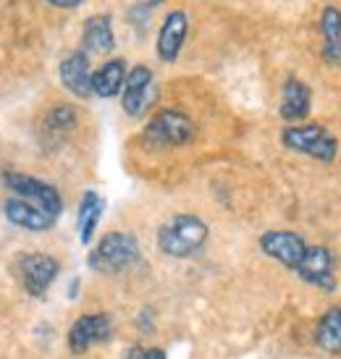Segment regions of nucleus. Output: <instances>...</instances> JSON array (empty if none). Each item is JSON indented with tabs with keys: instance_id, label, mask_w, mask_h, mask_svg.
I'll list each match as a JSON object with an SVG mask.
<instances>
[{
	"instance_id": "1a4fd4ad",
	"label": "nucleus",
	"mask_w": 341,
	"mask_h": 359,
	"mask_svg": "<svg viewBox=\"0 0 341 359\" xmlns=\"http://www.w3.org/2000/svg\"><path fill=\"white\" fill-rule=\"evenodd\" d=\"M297 276L310 286H318L323 291L336 289V259L333 252L326 247H307L302 262L297 265Z\"/></svg>"
},
{
	"instance_id": "9b49d317",
	"label": "nucleus",
	"mask_w": 341,
	"mask_h": 359,
	"mask_svg": "<svg viewBox=\"0 0 341 359\" xmlns=\"http://www.w3.org/2000/svg\"><path fill=\"white\" fill-rule=\"evenodd\" d=\"M260 250L262 255L281 262L283 268L297 270V265H300L305 252H307V244L294 231H268V233L260 236Z\"/></svg>"
},
{
	"instance_id": "39448f33",
	"label": "nucleus",
	"mask_w": 341,
	"mask_h": 359,
	"mask_svg": "<svg viewBox=\"0 0 341 359\" xmlns=\"http://www.w3.org/2000/svg\"><path fill=\"white\" fill-rule=\"evenodd\" d=\"M3 184H6L16 197L42 208L55 220L60 218L63 200H60L58 189H55L53 184H48V181H42V179H34V176H27V173H16V170H6V173H3Z\"/></svg>"
},
{
	"instance_id": "f3484780",
	"label": "nucleus",
	"mask_w": 341,
	"mask_h": 359,
	"mask_svg": "<svg viewBox=\"0 0 341 359\" xmlns=\"http://www.w3.org/2000/svg\"><path fill=\"white\" fill-rule=\"evenodd\" d=\"M323 58L328 66H341V11L328 6L321 16Z\"/></svg>"
},
{
	"instance_id": "aec40b11",
	"label": "nucleus",
	"mask_w": 341,
	"mask_h": 359,
	"mask_svg": "<svg viewBox=\"0 0 341 359\" xmlns=\"http://www.w3.org/2000/svg\"><path fill=\"white\" fill-rule=\"evenodd\" d=\"M76 126V110L71 105H55L48 110V116L42 121V129L53 134V137H66Z\"/></svg>"
},
{
	"instance_id": "f8f14e48",
	"label": "nucleus",
	"mask_w": 341,
	"mask_h": 359,
	"mask_svg": "<svg viewBox=\"0 0 341 359\" xmlns=\"http://www.w3.org/2000/svg\"><path fill=\"white\" fill-rule=\"evenodd\" d=\"M58 76L63 90L71 92L74 97L87 100L92 97V69H90V55L84 50H74L71 55L60 60Z\"/></svg>"
},
{
	"instance_id": "5701e85b",
	"label": "nucleus",
	"mask_w": 341,
	"mask_h": 359,
	"mask_svg": "<svg viewBox=\"0 0 341 359\" xmlns=\"http://www.w3.org/2000/svg\"><path fill=\"white\" fill-rule=\"evenodd\" d=\"M152 318H155V315H152L150 309H145V312L140 315V328H142V333H152Z\"/></svg>"
},
{
	"instance_id": "423d86ee",
	"label": "nucleus",
	"mask_w": 341,
	"mask_h": 359,
	"mask_svg": "<svg viewBox=\"0 0 341 359\" xmlns=\"http://www.w3.org/2000/svg\"><path fill=\"white\" fill-rule=\"evenodd\" d=\"M158 97V87H155V76L147 66H134V69L126 74V81H123V90H121V108L126 116L131 118H142L150 105Z\"/></svg>"
},
{
	"instance_id": "0eeeda50",
	"label": "nucleus",
	"mask_w": 341,
	"mask_h": 359,
	"mask_svg": "<svg viewBox=\"0 0 341 359\" xmlns=\"http://www.w3.org/2000/svg\"><path fill=\"white\" fill-rule=\"evenodd\" d=\"M113 339V318L108 312H92L81 315L69 328V349L74 354H84L98 344Z\"/></svg>"
},
{
	"instance_id": "dca6fc26",
	"label": "nucleus",
	"mask_w": 341,
	"mask_h": 359,
	"mask_svg": "<svg viewBox=\"0 0 341 359\" xmlns=\"http://www.w3.org/2000/svg\"><path fill=\"white\" fill-rule=\"evenodd\" d=\"M312 108V92L307 90V84L300 79H286L283 84V92H281V113L283 121H302L307 118V113Z\"/></svg>"
},
{
	"instance_id": "4468645a",
	"label": "nucleus",
	"mask_w": 341,
	"mask_h": 359,
	"mask_svg": "<svg viewBox=\"0 0 341 359\" xmlns=\"http://www.w3.org/2000/svg\"><path fill=\"white\" fill-rule=\"evenodd\" d=\"M116 48V34L108 13H98L84 21L81 29V50L87 55H108Z\"/></svg>"
},
{
	"instance_id": "f257e3e1",
	"label": "nucleus",
	"mask_w": 341,
	"mask_h": 359,
	"mask_svg": "<svg viewBox=\"0 0 341 359\" xmlns=\"http://www.w3.org/2000/svg\"><path fill=\"white\" fill-rule=\"evenodd\" d=\"M208 223L197 215H176L158 231V250L166 257H192L208 241Z\"/></svg>"
},
{
	"instance_id": "b1692460",
	"label": "nucleus",
	"mask_w": 341,
	"mask_h": 359,
	"mask_svg": "<svg viewBox=\"0 0 341 359\" xmlns=\"http://www.w3.org/2000/svg\"><path fill=\"white\" fill-rule=\"evenodd\" d=\"M158 3H161V0H145V6H147V8H152V6H158Z\"/></svg>"
},
{
	"instance_id": "7ed1b4c3",
	"label": "nucleus",
	"mask_w": 341,
	"mask_h": 359,
	"mask_svg": "<svg viewBox=\"0 0 341 359\" xmlns=\"http://www.w3.org/2000/svg\"><path fill=\"white\" fill-rule=\"evenodd\" d=\"M137 259H140V241L134 239L131 233L113 231V233H105L98 241V247L87 257V265L95 273L116 276V273H123L126 268L137 265Z\"/></svg>"
},
{
	"instance_id": "f03ea898",
	"label": "nucleus",
	"mask_w": 341,
	"mask_h": 359,
	"mask_svg": "<svg viewBox=\"0 0 341 359\" xmlns=\"http://www.w3.org/2000/svg\"><path fill=\"white\" fill-rule=\"evenodd\" d=\"M197 137L194 121L181 113V110H161L150 118V123L142 131V142L150 150H173V147H187Z\"/></svg>"
},
{
	"instance_id": "2eb2a0df",
	"label": "nucleus",
	"mask_w": 341,
	"mask_h": 359,
	"mask_svg": "<svg viewBox=\"0 0 341 359\" xmlns=\"http://www.w3.org/2000/svg\"><path fill=\"white\" fill-rule=\"evenodd\" d=\"M126 60L123 58H111L105 60L100 69L92 71V95L102 97V100H111L123 90V81H126Z\"/></svg>"
},
{
	"instance_id": "4be33fe9",
	"label": "nucleus",
	"mask_w": 341,
	"mask_h": 359,
	"mask_svg": "<svg viewBox=\"0 0 341 359\" xmlns=\"http://www.w3.org/2000/svg\"><path fill=\"white\" fill-rule=\"evenodd\" d=\"M48 6H53V8H63V11H71V8H79L84 0H45Z\"/></svg>"
},
{
	"instance_id": "20e7f679",
	"label": "nucleus",
	"mask_w": 341,
	"mask_h": 359,
	"mask_svg": "<svg viewBox=\"0 0 341 359\" xmlns=\"http://www.w3.org/2000/svg\"><path fill=\"white\" fill-rule=\"evenodd\" d=\"M283 147L300 152L321 163H333L339 155V140L321 123H305V126H286L281 131Z\"/></svg>"
},
{
	"instance_id": "412c9836",
	"label": "nucleus",
	"mask_w": 341,
	"mask_h": 359,
	"mask_svg": "<svg viewBox=\"0 0 341 359\" xmlns=\"http://www.w3.org/2000/svg\"><path fill=\"white\" fill-rule=\"evenodd\" d=\"M123 359H166V351L163 349H145V346H134V349L126 351Z\"/></svg>"
},
{
	"instance_id": "ddd939ff",
	"label": "nucleus",
	"mask_w": 341,
	"mask_h": 359,
	"mask_svg": "<svg viewBox=\"0 0 341 359\" xmlns=\"http://www.w3.org/2000/svg\"><path fill=\"white\" fill-rule=\"evenodd\" d=\"M3 215H6V220H8L11 226L29 231V233H45V231H51L53 223H55L53 215H48L42 208H37V205H32V202H27V200H21V197H11V200L3 205Z\"/></svg>"
},
{
	"instance_id": "6e6552de",
	"label": "nucleus",
	"mask_w": 341,
	"mask_h": 359,
	"mask_svg": "<svg viewBox=\"0 0 341 359\" xmlns=\"http://www.w3.org/2000/svg\"><path fill=\"white\" fill-rule=\"evenodd\" d=\"M58 273H60L58 259L51 257V255H42V252L27 255V257H21V262H19L21 283H24L27 294L34 297V299H42V297H45V291L55 283Z\"/></svg>"
},
{
	"instance_id": "9d476101",
	"label": "nucleus",
	"mask_w": 341,
	"mask_h": 359,
	"mask_svg": "<svg viewBox=\"0 0 341 359\" xmlns=\"http://www.w3.org/2000/svg\"><path fill=\"white\" fill-rule=\"evenodd\" d=\"M189 34V16L187 11H170L168 16L163 19L161 32H158V42H155V53L163 63H176L184 50V42Z\"/></svg>"
},
{
	"instance_id": "6ab92c4d",
	"label": "nucleus",
	"mask_w": 341,
	"mask_h": 359,
	"mask_svg": "<svg viewBox=\"0 0 341 359\" xmlns=\"http://www.w3.org/2000/svg\"><path fill=\"white\" fill-rule=\"evenodd\" d=\"M315 341L323 351L341 354V307H331L328 312H323L315 328Z\"/></svg>"
},
{
	"instance_id": "a211bd4d",
	"label": "nucleus",
	"mask_w": 341,
	"mask_h": 359,
	"mask_svg": "<svg viewBox=\"0 0 341 359\" xmlns=\"http://www.w3.org/2000/svg\"><path fill=\"white\" fill-rule=\"evenodd\" d=\"M102 210H105V202L98 191H84L79 202V212H76V229H79V241L81 244H92V236H95V229L102 218Z\"/></svg>"
}]
</instances>
